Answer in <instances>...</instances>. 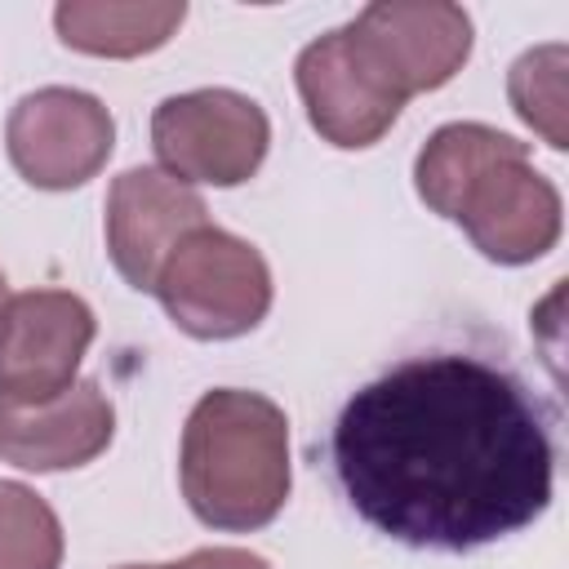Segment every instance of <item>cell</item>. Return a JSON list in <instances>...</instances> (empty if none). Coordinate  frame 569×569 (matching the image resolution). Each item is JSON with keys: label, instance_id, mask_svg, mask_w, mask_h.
Listing matches in <instances>:
<instances>
[{"label": "cell", "instance_id": "cell-1", "mask_svg": "<svg viewBox=\"0 0 569 569\" xmlns=\"http://www.w3.org/2000/svg\"><path fill=\"white\" fill-rule=\"evenodd\" d=\"M351 511L418 551H476L551 507L556 413L502 360L418 351L369 378L329 431Z\"/></svg>", "mask_w": 569, "mask_h": 569}, {"label": "cell", "instance_id": "cell-2", "mask_svg": "<svg viewBox=\"0 0 569 569\" xmlns=\"http://www.w3.org/2000/svg\"><path fill=\"white\" fill-rule=\"evenodd\" d=\"M418 200L458 222L498 267H525L556 249L565 204L556 182L533 169L529 147L493 124H440L413 160Z\"/></svg>", "mask_w": 569, "mask_h": 569}, {"label": "cell", "instance_id": "cell-3", "mask_svg": "<svg viewBox=\"0 0 569 569\" xmlns=\"http://www.w3.org/2000/svg\"><path fill=\"white\" fill-rule=\"evenodd\" d=\"M178 480L191 516L222 533H253L289 502V418L244 387H213L182 427Z\"/></svg>", "mask_w": 569, "mask_h": 569}, {"label": "cell", "instance_id": "cell-4", "mask_svg": "<svg viewBox=\"0 0 569 569\" xmlns=\"http://www.w3.org/2000/svg\"><path fill=\"white\" fill-rule=\"evenodd\" d=\"M151 293L182 333L200 342H222L258 329L271 311L276 289L258 244L204 222L178 240Z\"/></svg>", "mask_w": 569, "mask_h": 569}, {"label": "cell", "instance_id": "cell-5", "mask_svg": "<svg viewBox=\"0 0 569 569\" xmlns=\"http://www.w3.org/2000/svg\"><path fill=\"white\" fill-rule=\"evenodd\" d=\"M151 147L178 182L240 187L267 160L271 120L249 93L191 89L151 111Z\"/></svg>", "mask_w": 569, "mask_h": 569}, {"label": "cell", "instance_id": "cell-6", "mask_svg": "<svg viewBox=\"0 0 569 569\" xmlns=\"http://www.w3.org/2000/svg\"><path fill=\"white\" fill-rule=\"evenodd\" d=\"M4 147L22 182L40 191H71L98 178V169L111 160L116 120L102 98L71 84H44L13 102Z\"/></svg>", "mask_w": 569, "mask_h": 569}, {"label": "cell", "instance_id": "cell-7", "mask_svg": "<svg viewBox=\"0 0 569 569\" xmlns=\"http://www.w3.org/2000/svg\"><path fill=\"white\" fill-rule=\"evenodd\" d=\"M293 80H298V98L307 107L311 129L342 151L373 147L400 120V107L409 102L369 62L351 27H333L320 40H311L298 53Z\"/></svg>", "mask_w": 569, "mask_h": 569}, {"label": "cell", "instance_id": "cell-8", "mask_svg": "<svg viewBox=\"0 0 569 569\" xmlns=\"http://www.w3.org/2000/svg\"><path fill=\"white\" fill-rule=\"evenodd\" d=\"M98 333L89 302L71 289H27L0 307V396L49 400L76 382Z\"/></svg>", "mask_w": 569, "mask_h": 569}, {"label": "cell", "instance_id": "cell-9", "mask_svg": "<svg viewBox=\"0 0 569 569\" xmlns=\"http://www.w3.org/2000/svg\"><path fill=\"white\" fill-rule=\"evenodd\" d=\"M347 27L405 98L449 84L471 58V18L449 0H378Z\"/></svg>", "mask_w": 569, "mask_h": 569}, {"label": "cell", "instance_id": "cell-10", "mask_svg": "<svg viewBox=\"0 0 569 569\" xmlns=\"http://www.w3.org/2000/svg\"><path fill=\"white\" fill-rule=\"evenodd\" d=\"M204 200L164 169H124L107 191V253L124 284L151 293L178 240L204 227Z\"/></svg>", "mask_w": 569, "mask_h": 569}, {"label": "cell", "instance_id": "cell-11", "mask_svg": "<svg viewBox=\"0 0 569 569\" xmlns=\"http://www.w3.org/2000/svg\"><path fill=\"white\" fill-rule=\"evenodd\" d=\"M116 436V409L93 378H76L49 400L0 396V462L22 471H71L93 462Z\"/></svg>", "mask_w": 569, "mask_h": 569}, {"label": "cell", "instance_id": "cell-12", "mask_svg": "<svg viewBox=\"0 0 569 569\" xmlns=\"http://www.w3.org/2000/svg\"><path fill=\"white\" fill-rule=\"evenodd\" d=\"M182 0H62L53 9L58 40L89 58H142L173 40Z\"/></svg>", "mask_w": 569, "mask_h": 569}, {"label": "cell", "instance_id": "cell-13", "mask_svg": "<svg viewBox=\"0 0 569 569\" xmlns=\"http://www.w3.org/2000/svg\"><path fill=\"white\" fill-rule=\"evenodd\" d=\"M565 71H569V44L551 40L538 49H525L511 71H507V98L516 107V116L551 147L565 151L569 147V124H565Z\"/></svg>", "mask_w": 569, "mask_h": 569}, {"label": "cell", "instance_id": "cell-14", "mask_svg": "<svg viewBox=\"0 0 569 569\" xmlns=\"http://www.w3.org/2000/svg\"><path fill=\"white\" fill-rule=\"evenodd\" d=\"M0 569H62V525L18 480H0Z\"/></svg>", "mask_w": 569, "mask_h": 569}, {"label": "cell", "instance_id": "cell-15", "mask_svg": "<svg viewBox=\"0 0 569 569\" xmlns=\"http://www.w3.org/2000/svg\"><path fill=\"white\" fill-rule=\"evenodd\" d=\"M169 569H271L262 556L244 551V547H200L187 560L169 565Z\"/></svg>", "mask_w": 569, "mask_h": 569}, {"label": "cell", "instance_id": "cell-16", "mask_svg": "<svg viewBox=\"0 0 569 569\" xmlns=\"http://www.w3.org/2000/svg\"><path fill=\"white\" fill-rule=\"evenodd\" d=\"M4 293H9V284H4V271H0V307H4V302H9V298H4Z\"/></svg>", "mask_w": 569, "mask_h": 569}, {"label": "cell", "instance_id": "cell-17", "mask_svg": "<svg viewBox=\"0 0 569 569\" xmlns=\"http://www.w3.org/2000/svg\"><path fill=\"white\" fill-rule=\"evenodd\" d=\"M120 569H169V565H120Z\"/></svg>", "mask_w": 569, "mask_h": 569}]
</instances>
